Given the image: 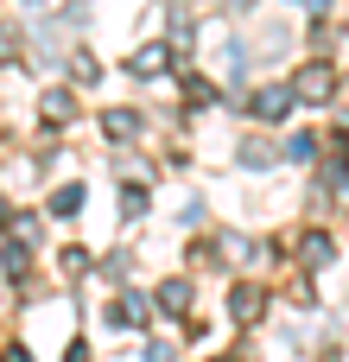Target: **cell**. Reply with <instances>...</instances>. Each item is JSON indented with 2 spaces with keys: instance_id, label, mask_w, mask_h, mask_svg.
I'll use <instances>...</instances> for the list:
<instances>
[{
  "instance_id": "17",
  "label": "cell",
  "mask_w": 349,
  "mask_h": 362,
  "mask_svg": "<svg viewBox=\"0 0 349 362\" xmlns=\"http://www.w3.org/2000/svg\"><path fill=\"white\" fill-rule=\"evenodd\" d=\"M0 362H32V356H25L19 344H6V350H0Z\"/></svg>"
},
{
  "instance_id": "20",
  "label": "cell",
  "mask_w": 349,
  "mask_h": 362,
  "mask_svg": "<svg viewBox=\"0 0 349 362\" xmlns=\"http://www.w3.org/2000/svg\"><path fill=\"white\" fill-rule=\"evenodd\" d=\"M223 6H254V0H223Z\"/></svg>"
},
{
  "instance_id": "5",
  "label": "cell",
  "mask_w": 349,
  "mask_h": 362,
  "mask_svg": "<svg viewBox=\"0 0 349 362\" xmlns=\"http://www.w3.org/2000/svg\"><path fill=\"white\" fill-rule=\"evenodd\" d=\"M172 70V45H146V51H134V76H165Z\"/></svg>"
},
{
  "instance_id": "1",
  "label": "cell",
  "mask_w": 349,
  "mask_h": 362,
  "mask_svg": "<svg viewBox=\"0 0 349 362\" xmlns=\"http://www.w3.org/2000/svg\"><path fill=\"white\" fill-rule=\"evenodd\" d=\"M292 95H299V102H331V95H337V64H324V57L305 64V70L292 76Z\"/></svg>"
},
{
  "instance_id": "8",
  "label": "cell",
  "mask_w": 349,
  "mask_h": 362,
  "mask_svg": "<svg viewBox=\"0 0 349 362\" xmlns=\"http://www.w3.org/2000/svg\"><path fill=\"white\" fill-rule=\"evenodd\" d=\"M108 318H114V325H146V299H134V293H127V299H114V312H108Z\"/></svg>"
},
{
  "instance_id": "4",
  "label": "cell",
  "mask_w": 349,
  "mask_h": 362,
  "mask_svg": "<svg viewBox=\"0 0 349 362\" xmlns=\"http://www.w3.org/2000/svg\"><path fill=\"white\" fill-rule=\"evenodd\" d=\"M331 255H337V242H331L324 229H305V242H299V261H305V267H331Z\"/></svg>"
},
{
  "instance_id": "14",
  "label": "cell",
  "mask_w": 349,
  "mask_h": 362,
  "mask_svg": "<svg viewBox=\"0 0 349 362\" xmlns=\"http://www.w3.org/2000/svg\"><path fill=\"white\" fill-rule=\"evenodd\" d=\"M140 210H146V191L127 185V191H121V216H140Z\"/></svg>"
},
{
  "instance_id": "18",
  "label": "cell",
  "mask_w": 349,
  "mask_h": 362,
  "mask_svg": "<svg viewBox=\"0 0 349 362\" xmlns=\"http://www.w3.org/2000/svg\"><path fill=\"white\" fill-rule=\"evenodd\" d=\"M0 57H13V32L6 25H0Z\"/></svg>"
},
{
  "instance_id": "6",
  "label": "cell",
  "mask_w": 349,
  "mask_h": 362,
  "mask_svg": "<svg viewBox=\"0 0 349 362\" xmlns=\"http://www.w3.org/2000/svg\"><path fill=\"white\" fill-rule=\"evenodd\" d=\"M102 127H108V140H134L140 115H134V108H108V115H102Z\"/></svg>"
},
{
  "instance_id": "13",
  "label": "cell",
  "mask_w": 349,
  "mask_h": 362,
  "mask_svg": "<svg viewBox=\"0 0 349 362\" xmlns=\"http://www.w3.org/2000/svg\"><path fill=\"white\" fill-rule=\"evenodd\" d=\"M312 153H318V134H299V140H292V146H286V159H299V165H305V159H312Z\"/></svg>"
},
{
  "instance_id": "9",
  "label": "cell",
  "mask_w": 349,
  "mask_h": 362,
  "mask_svg": "<svg viewBox=\"0 0 349 362\" xmlns=\"http://www.w3.org/2000/svg\"><path fill=\"white\" fill-rule=\"evenodd\" d=\"M184 95H191V108H216V83H210V76H191Z\"/></svg>"
},
{
  "instance_id": "3",
  "label": "cell",
  "mask_w": 349,
  "mask_h": 362,
  "mask_svg": "<svg viewBox=\"0 0 349 362\" xmlns=\"http://www.w3.org/2000/svg\"><path fill=\"white\" fill-rule=\"evenodd\" d=\"M261 312H267V293H261V286H235V293H229V318H235V325H254Z\"/></svg>"
},
{
  "instance_id": "11",
  "label": "cell",
  "mask_w": 349,
  "mask_h": 362,
  "mask_svg": "<svg viewBox=\"0 0 349 362\" xmlns=\"http://www.w3.org/2000/svg\"><path fill=\"white\" fill-rule=\"evenodd\" d=\"M45 115H51V121H70V115H76V102H70L64 89H51V95H45Z\"/></svg>"
},
{
  "instance_id": "16",
  "label": "cell",
  "mask_w": 349,
  "mask_h": 362,
  "mask_svg": "<svg viewBox=\"0 0 349 362\" xmlns=\"http://www.w3.org/2000/svg\"><path fill=\"white\" fill-rule=\"evenodd\" d=\"M146 362H172V350L165 344H146Z\"/></svg>"
},
{
  "instance_id": "7",
  "label": "cell",
  "mask_w": 349,
  "mask_h": 362,
  "mask_svg": "<svg viewBox=\"0 0 349 362\" xmlns=\"http://www.w3.org/2000/svg\"><path fill=\"white\" fill-rule=\"evenodd\" d=\"M191 305V280H165L159 286V312H184Z\"/></svg>"
},
{
  "instance_id": "12",
  "label": "cell",
  "mask_w": 349,
  "mask_h": 362,
  "mask_svg": "<svg viewBox=\"0 0 349 362\" xmlns=\"http://www.w3.org/2000/svg\"><path fill=\"white\" fill-rule=\"evenodd\" d=\"M57 267H64L70 280H83V274H89V255H83V248H64V261H57Z\"/></svg>"
},
{
  "instance_id": "15",
  "label": "cell",
  "mask_w": 349,
  "mask_h": 362,
  "mask_svg": "<svg viewBox=\"0 0 349 362\" xmlns=\"http://www.w3.org/2000/svg\"><path fill=\"white\" fill-rule=\"evenodd\" d=\"M0 267H6V274H13V280H25V248H19V242H13V248H6V255H0Z\"/></svg>"
},
{
  "instance_id": "2",
  "label": "cell",
  "mask_w": 349,
  "mask_h": 362,
  "mask_svg": "<svg viewBox=\"0 0 349 362\" xmlns=\"http://www.w3.org/2000/svg\"><path fill=\"white\" fill-rule=\"evenodd\" d=\"M292 102H299V95H292V83H286V89H254V95H248L254 121H280V115H286Z\"/></svg>"
},
{
  "instance_id": "21",
  "label": "cell",
  "mask_w": 349,
  "mask_h": 362,
  "mask_svg": "<svg viewBox=\"0 0 349 362\" xmlns=\"http://www.w3.org/2000/svg\"><path fill=\"white\" fill-rule=\"evenodd\" d=\"M6 216H13V210H6V204H0V223H6Z\"/></svg>"
},
{
  "instance_id": "19",
  "label": "cell",
  "mask_w": 349,
  "mask_h": 362,
  "mask_svg": "<svg viewBox=\"0 0 349 362\" xmlns=\"http://www.w3.org/2000/svg\"><path fill=\"white\" fill-rule=\"evenodd\" d=\"M70 362H89V350H83V344H70Z\"/></svg>"
},
{
  "instance_id": "10",
  "label": "cell",
  "mask_w": 349,
  "mask_h": 362,
  "mask_svg": "<svg viewBox=\"0 0 349 362\" xmlns=\"http://www.w3.org/2000/svg\"><path fill=\"white\" fill-rule=\"evenodd\" d=\"M76 210H83V191H76V185H64V191L51 197V216H76Z\"/></svg>"
}]
</instances>
